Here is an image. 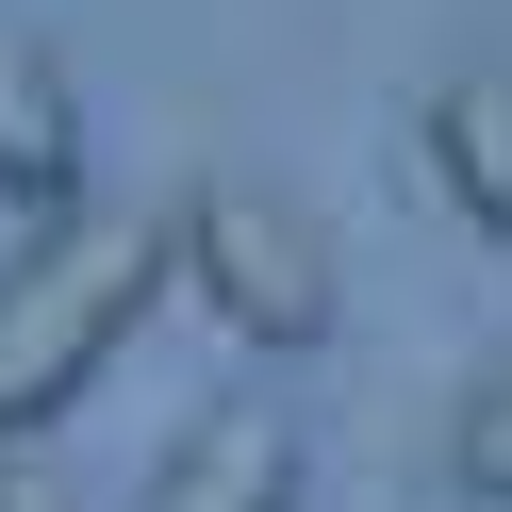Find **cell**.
<instances>
[{"instance_id": "cell-2", "label": "cell", "mask_w": 512, "mask_h": 512, "mask_svg": "<svg viewBox=\"0 0 512 512\" xmlns=\"http://www.w3.org/2000/svg\"><path fill=\"white\" fill-rule=\"evenodd\" d=\"M166 248H182V281H199L248 347H331V248H314L298 199H265V182H199V199L166 215Z\"/></svg>"}, {"instance_id": "cell-4", "label": "cell", "mask_w": 512, "mask_h": 512, "mask_svg": "<svg viewBox=\"0 0 512 512\" xmlns=\"http://www.w3.org/2000/svg\"><path fill=\"white\" fill-rule=\"evenodd\" d=\"M83 199V83L34 34H0V215H67Z\"/></svg>"}, {"instance_id": "cell-7", "label": "cell", "mask_w": 512, "mask_h": 512, "mask_svg": "<svg viewBox=\"0 0 512 512\" xmlns=\"http://www.w3.org/2000/svg\"><path fill=\"white\" fill-rule=\"evenodd\" d=\"M0 512H83V496H67L50 463H34V446H0Z\"/></svg>"}, {"instance_id": "cell-5", "label": "cell", "mask_w": 512, "mask_h": 512, "mask_svg": "<svg viewBox=\"0 0 512 512\" xmlns=\"http://www.w3.org/2000/svg\"><path fill=\"white\" fill-rule=\"evenodd\" d=\"M430 166H446V199H463L479 232H512V83L496 67H463L430 100Z\"/></svg>"}, {"instance_id": "cell-1", "label": "cell", "mask_w": 512, "mask_h": 512, "mask_svg": "<svg viewBox=\"0 0 512 512\" xmlns=\"http://www.w3.org/2000/svg\"><path fill=\"white\" fill-rule=\"evenodd\" d=\"M166 215H50L17 265H0V446H34L50 413L83 397V380L116 364V347L149 331V298H166Z\"/></svg>"}, {"instance_id": "cell-6", "label": "cell", "mask_w": 512, "mask_h": 512, "mask_svg": "<svg viewBox=\"0 0 512 512\" xmlns=\"http://www.w3.org/2000/svg\"><path fill=\"white\" fill-rule=\"evenodd\" d=\"M463 496H496V512H512V364L463 397Z\"/></svg>"}, {"instance_id": "cell-3", "label": "cell", "mask_w": 512, "mask_h": 512, "mask_svg": "<svg viewBox=\"0 0 512 512\" xmlns=\"http://www.w3.org/2000/svg\"><path fill=\"white\" fill-rule=\"evenodd\" d=\"M133 512H298V430H281L265 397L199 413V430L166 446V479H133Z\"/></svg>"}]
</instances>
